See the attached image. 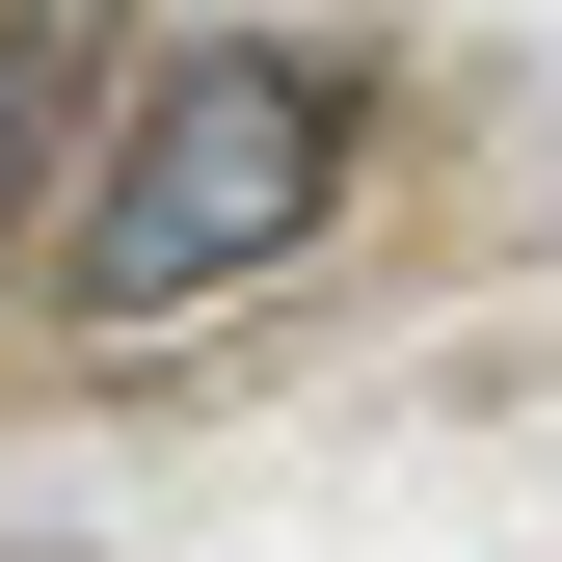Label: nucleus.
Returning a JSON list of instances; mask_svg holds the SVG:
<instances>
[{
  "label": "nucleus",
  "mask_w": 562,
  "mask_h": 562,
  "mask_svg": "<svg viewBox=\"0 0 562 562\" xmlns=\"http://www.w3.org/2000/svg\"><path fill=\"white\" fill-rule=\"evenodd\" d=\"M322 188H348V81L322 54H161L134 134H108V188H81V322L268 295V268L322 241Z\"/></svg>",
  "instance_id": "obj_1"
},
{
  "label": "nucleus",
  "mask_w": 562,
  "mask_h": 562,
  "mask_svg": "<svg viewBox=\"0 0 562 562\" xmlns=\"http://www.w3.org/2000/svg\"><path fill=\"white\" fill-rule=\"evenodd\" d=\"M27 188H54V0H0V241H27Z\"/></svg>",
  "instance_id": "obj_2"
}]
</instances>
